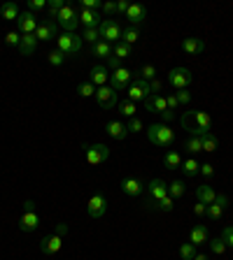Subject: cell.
<instances>
[{
    "label": "cell",
    "instance_id": "1",
    "mask_svg": "<svg viewBox=\"0 0 233 260\" xmlns=\"http://www.w3.org/2000/svg\"><path fill=\"white\" fill-rule=\"evenodd\" d=\"M147 137L154 146H161V149H168L173 142H175V133L173 128H168L166 123H152L147 128Z\"/></svg>",
    "mask_w": 233,
    "mask_h": 260
},
{
    "label": "cell",
    "instance_id": "2",
    "mask_svg": "<svg viewBox=\"0 0 233 260\" xmlns=\"http://www.w3.org/2000/svg\"><path fill=\"white\" fill-rule=\"evenodd\" d=\"M82 44H84V40L79 35H75V33H61L56 37V49L63 52L65 56H77L82 52Z\"/></svg>",
    "mask_w": 233,
    "mask_h": 260
},
{
    "label": "cell",
    "instance_id": "3",
    "mask_svg": "<svg viewBox=\"0 0 233 260\" xmlns=\"http://www.w3.org/2000/svg\"><path fill=\"white\" fill-rule=\"evenodd\" d=\"M38 225H40V214L35 209V202L26 200L23 202V214L19 219V230L21 232H33V230H38Z\"/></svg>",
    "mask_w": 233,
    "mask_h": 260
},
{
    "label": "cell",
    "instance_id": "4",
    "mask_svg": "<svg viewBox=\"0 0 233 260\" xmlns=\"http://www.w3.org/2000/svg\"><path fill=\"white\" fill-rule=\"evenodd\" d=\"M56 23H58L65 33H73L75 28L79 26V10H77L75 5H68V2H65V7L56 14Z\"/></svg>",
    "mask_w": 233,
    "mask_h": 260
},
{
    "label": "cell",
    "instance_id": "5",
    "mask_svg": "<svg viewBox=\"0 0 233 260\" xmlns=\"http://www.w3.org/2000/svg\"><path fill=\"white\" fill-rule=\"evenodd\" d=\"M149 95V82L140 79V77H133V82L128 84L126 88V100L131 103H145Z\"/></svg>",
    "mask_w": 233,
    "mask_h": 260
},
{
    "label": "cell",
    "instance_id": "6",
    "mask_svg": "<svg viewBox=\"0 0 233 260\" xmlns=\"http://www.w3.org/2000/svg\"><path fill=\"white\" fill-rule=\"evenodd\" d=\"M121 26L112 19H103L100 21V26H98V35H100V40L110 42V44H116V42H121Z\"/></svg>",
    "mask_w": 233,
    "mask_h": 260
},
{
    "label": "cell",
    "instance_id": "7",
    "mask_svg": "<svg viewBox=\"0 0 233 260\" xmlns=\"http://www.w3.org/2000/svg\"><path fill=\"white\" fill-rule=\"evenodd\" d=\"M168 84L175 91H184L191 86V72L187 68H173L168 72Z\"/></svg>",
    "mask_w": 233,
    "mask_h": 260
},
{
    "label": "cell",
    "instance_id": "8",
    "mask_svg": "<svg viewBox=\"0 0 233 260\" xmlns=\"http://www.w3.org/2000/svg\"><path fill=\"white\" fill-rule=\"evenodd\" d=\"M84 158L89 165H100L110 158V149L105 144H89L84 146Z\"/></svg>",
    "mask_w": 233,
    "mask_h": 260
},
{
    "label": "cell",
    "instance_id": "9",
    "mask_svg": "<svg viewBox=\"0 0 233 260\" xmlns=\"http://www.w3.org/2000/svg\"><path fill=\"white\" fill-rule=\"evenodd\" d=\"M133 82V72L128 70V68H119V70H112V74H110V86L115 88L116 93L119 91H126L128 88V84Z\"/></svg>",
    "mask_w": 233,
    "mask_h": 260
},
{
    "label": "cell",
    "instance_id": "10",
    "mask_svg": "<svg viewBox=\"0 0 233 260\" xmlns=\"http://www.w3.org/2000/svg\"><path fill=\"white\" fill-rule=\"evenodd\" d=\"M94 98H96V103L100 104L103 109H112V107H116V103H119V100H116V91L110 86V84H107V86H100V88H96Z\"/></svg>",
    "mask_w": 233,
    "mask_h": 260
},
{
    "label": "cell",
    "instance_id": "11",
    "mask_svg": "<svg viewBox=\"0 0 233 260\" xmlns=\"http://www.w3.org/2000/svg\"><path fill=\"white\" fill-rule=\"evenodd\" d=\"M38 26H40V21H38V17L33 12H21L19 19H17V31L21 35H35Z\"/></svg>",
    "mask_w": 233,
    "mask_h": 260
},
{
    "label": "cell",
    "instance_id": "12",
    "mask_svg": "<svg viewBox=\"0 0 233 260\" xmlns=\"http://www.w3.org/2000/svg\"><path fill=\"white\" fill-rule=\"evenodd\" d=\"M86 211H89V216H91V219H103V216H105V211H107V198L105 195H100V193L91 195L89 202H86Z\"/></svg>",
    "mask_w": 233,
    "mask_h": 260
},
{
    "label": "cell",
    "instance_id": "13",
    "mask_svg": "<svg viewBox=\"0 0 233 260\" xmlns=\"http://www.w3.org/2000/svg\"><path fill=\"white\" fill-rule=\"evenodd\" d=\"M35 37L38 42H49V40H56L58 37V23L54 19H44L40 26H38V31H35Z\"/></svg>",
    "mask_w": 233,
    "mask_h": 260
},
{
    "label": "cell",
    "instance_id": "14",
    "mask_svg": "<svg viewBox=\"0 0 233 260\" xmlns=\"http://www.w3.org/2000/svg\"><path fill=\"white\" fill-rule=\"evenodd\" d=\"M147 193H149V198H152V205H154V202H159L161 198L168 195V184L163 179H152L147 186Z\"/></svg>",
    "mask_w": 233,
    "mask_h": 260
},
{
    "label": "cell",
    "instance_id": "15",
    "mask_svg": "<svg viewBox=\"0 0 233 260\" xmlns=\"http://www.w3.org/2000/svg\"><path fill=\"white\" fill-rule=\"evenodd\" d=\"M121 191L126 193L128 198H138V195H142L145 186H142V181L138 177H126L121 179Z\"/></svg>",
    "mask_w": 233,
    "mask_h": 260
},
{
    "label": "cell",
    "instance_id": "16",
    "mask_svg": "<svg viewBox=\"0 0 233 260\" xmlns=\"http://www.w3.org/2000/svg\"><path fill=\"white\" fill-rule=\"evenodd\" d=\"M189 242L194 244V246H203V244H208V242H210V232H208V228H205L203 223H196V225H191Z\"/></svg>",
    "mask_w": 233,
    "mask_h": 260
},
{
    "label": "cell",
    "instance_id": "17",
    "mask_svg": "<svg viewBox=\"0 0 233 260\" xmlns=\"http://www.w3.org/2000/svg\"><path fill=\"white\" fill-rule=\"evenodd\" d=\"M63 246V240H61V235H49V237H44L40 242V251L47 253V256H56L58 251Z\"/></svg>",
    "mask_w": 233,
    "mask_h": 260
},
{
    "label": "cell",
    "instance_id": "18",
    "mask_svg": "<svg viewBox=\"0 0 233 260\" xmlns=\"http://www.w3.org/2000/svg\"><path fill=\"white\" fill-rule=\"evenodd\" d=\"M105 133L112 137V139L121 142V139H126L128 128H126V123H121V121H107V123H105Z\"/></svg>",
    "mask_w": 233,
    "mask_h": 260
},
{
    "label": "cell",
    "instance_id": "19",
    "mask_svg": "<svg viewBox=\"0 0 233 260\" xmlns=\"http://www.w3.org/2000/svg\"><path fill=\"white\" fill-rule=\"evenodd\" d=\"M145 107H147V112H156V114H163L166 109H168V104H166V95H154L149 93L147 100H145Z\"/></svg>",
    "mask_w": 233,
    "mask_h": 260
},
{
    "label": "cell",
    "instance_id": "20",
    "mask_svg": "<svg viewBox=\"0 0 233 260\" xmlns=\"http://www.w3.org/2000/svg\"><path fill=\"white\" fill-rule=\"evenodd\" d=\"M126 19L133 23V28H136L138 23H142V21L147 19V10H145V5H138V2H136V5H131L128 12H126Z\"/></svg>",
    "mask_w": 233,
    "mask_h": 260
},
{
    "label": "cell",
    "instance_id": "21",
    "mask_svg": "<svg viewBox=\"0 0 233 260\" xmlns=\"http://www.w3.org/2000/svg\"><path fill=\"white\" fill-rule=\"evenodd\" d=\"M79 23L84 28H98L100 26V14L96 10H79Z\"/></svg>",
    "mask_w": 233,
    "mask_h": 260
},
{
    "label": "cell",
    "instance_id": "22",
    "mask_svg": "<svg viewBox=\"0 0 233 260\" xmlns=\"http://www.w3.org/2000/svg\"><path fill=\"white\" fill-rule=\"evenodd\" d=\"M182 52L184 53H203L205 52V42L201 40V37H184V42H182Z\"/></svg>",
    "mask_w": 233,
    "mask_h": 260
},
{
    "label": "cell",
    "instance_id": "23",
    "mask_svg": "<svg viewBox=\"0 0 233 260\" xmlns=\"http://www.w3.org/2000/svg\"><path fill=\"white\" fill-rule=\"evenodd\" d=\"M107 82H110V74H107L105 65H96V68H91V84H94L96 88L107 86Z\"/></svg>",
    "mask_w": 233,
    "mask_h": 260
},
{
    "label": "cell",
    "instance_id": "24",
    "mask_svg": "<svg viewBox=\"0 0 233 260\" xmlns=\"http://www.w3.org/2000/svg\"><path fill=\"white\" fill-rule=\"evenodd\" d=\"M196 200L203 202V205H212L217 200V191L212 186H208V184H201V186L196 188Z\"/></svg>",
    "mask_w": 233,
    "mask_h": 260
},
{
    "label": "cell",
    "instance_id": "25",
    "mask_svg": "<svg viewBox=\"0 0 233 260\" xmlns=\"http://www.w3.org/2000/svg\"><path fill=\"white\" fill-rule=\"evenodd\" d=\"M35 49H38V37L35 35H21V42H19L21 56H33Z\"/></svg>",
    "mask_w": 233,
    "mask_h": 260
},
{
    "label": "cell",
    "instance_id": "26",
    "mask_svg": "<svg viewBox=\"0 0 233 260\" xmlns=\"http://www.w3.org/2000/svg\"><path fill=\"white\" fill-rule=\"evenodd\" d=\"M19 14H21V10H19L17 2H5V5L0 7V17H2L5 21H17L19 19Z\"/></svg>",
    "mask_w": 233,
    "mask_h": 260
},
{
    "label": "cell",
    "instance_id": "27",
    "mask_svg": "<svg viewBox=\"0 0 233 260\" xmlns=\"http://www.w3.org/2000/svg\"><path fill=\"white\" fill-rule=\"evenodd\" d=\"M91 53L98 56V58H110L112 56V44L105 40H98L96 44H91Z\"/></svg>",
    "mask_w": 233,
    "mask_h": 260
},
{
    "label": "cell",
    "instance_id": "28",
    "mask_svg": "<svg viewBox=\"0 0 233 260\" xmlns=\"http://www.w3.org/2000/svg\"><path fill=\"white\" fill-rule=\"evenodd\" d=\"M180 170L184 172V174H187V177H196V174L201 172V163L191 156V158H187V160H182V167H180Z\"/></svg>",
    "mask_w": 233,
    "mask_h": 260
},
{
    "label": "cell",
    "instance_id": "29",
    "mask_svg": "<svg viewBox=\"0 0 233 260\" xmlns=\"http://www.w3.org/2000/svg\"><path fill=\"white\" fill-rule=\"evenodd\" d=\"M210 116L205 114V112H198V109H194V128H201V130H210ZM191 128V130H194Z\"/></svg>",
    "mask_w": 233,
    "mask_h": 260
},
{
    "label": "cell",
    "instance_id": "30",
    "mask_svg": "<svg viewBox=\"0 0 233 260\" xmlns=\"http://www.w3.org/2000/svg\"><path fill=\"white\" fill-rule=\"evenodd\" d=\"M116 112H119L121 116H128V119H133L138 109H136V103H131V100H119V103H116Z\"/></svg>",
    "mask_w": 233,
    "mask_h": 260
},
{
    "label": "cell",
    "instance_id": "31",
    "mask_svg": "<svg viewBox=\"0 0 233 260\" xmlns=\"http://www.w3.org/2000/svg\"><path fill=\"white\" fill-rule=\"evenodd\" d=\"M163 165L168 167V170H180L182 167V156L177 151H168L166 156H163Z\"/></svg>",
    "mask_w": 233,
    "mask_h": 260
},
{
    "label": "cell",
    "instance_id": "32",
    "mask_svg": "<svg viewBox=\"0 0 233 260\" xmlns=\"http://www.w3.org/2000/svg\"><path fill=\"white\" fill-rule=\"evenodd\" d=\"M112 56H116L119 61H126L131 56V47L124 44V42H116V44H112Z\"/></svg>",
    "mask_w": 233,
    "mask_h": 260
},
{
    "label": "cell",
    "instance_id": "33",
    "mask_svg": "<svg viewBox=\"0 0 233 260\" xmlns=\"http://www.w3.org/2000/svg\"><path fill=\"white\" fill-rule=\"evenodd\" d=\"M187 193V186H184V181H173V184H168V195L173 200H177L182 198Z\"/></svg>",
    "mask_w": 233,
    "mask_h": 260
},
{
    "label": "cell",
    "instance_id": "34",
    "mask_svg": "<svg viewBox=\"0 0 233 260\" xmlns=\"http://www.w3.org/2000/svg\"><path fill=\"white\" fill-rule=\"evenodd\" d=\"M138 40H140V33H138V28H133V26L121 33V42H124V44H128V47H133Z\"/></svg>",
    "mask_w": 233,
    "mask_h": 260
},
{
    "label": "cell",
    "instance_id": "35",
    "mask_svg": "<svg viewBox=\"0 0 233 260\" xmlns=\"http://www.w3.org/2000/svg\"><path fill=\"white\" fill-rule=\"evenodd\" d=\"M138 77L145 79V82H152V79H156V68H154L152 63H145V65L138 70Z\"/></svg>",
    "mask_w": 233,
    "mask_h": 260
},
{
    "label": "cell",
    "instance_id": "36",
    "mask_svg": "<svg viewBox=\"0 0 233 260\" xmlns=\"http://www.w3.org/2000/svg\"><path fill=\"white\" fill-rule=\"evenodd\" d=\"M187 151H189L191 156H194V154H198V151H203V137L189 135V139H187Z\"/></svg>",
    "mask_w": 233,
    "mask_h": 260
},
{
    "label": "cell",
    "instance_id": "37",
    "mask_svg": "<svg viewBox=\"0 0 233 260\" xmlns=\"http://www.w3.org/2000/svg\"><path fill=\"white\" fill-rule=\"evenodd\" d=\"M194 256H196V246L191 244V242H184L180 246V258L182 260H194Z\"/></svg>",
    "mask_w": 233,
    "mask_h": 260
},
{
    "label": "cell",
    "instance_id": "38",
    "mask_svg": "<svg viewBox=\"0 0 233 260\" xmlns=\"http://www.w3.org/2000/svg\"><path fill=\"white\" fill-rule=\"evenodd\" d=\"M217 146H219V139L212 135H205L203 137V151H208V154H212V151H217Z\"/></svg>",
    "mask_w": 233,
    "mask_h": 260
},
{
    "label": "cell",
    "instance_id": "39",
    "mask_svg": "<svg viewBox=\"0 0 233 260\" xmlns=\"http://www.w3.org/2000/svg\"><path fill=\"white\" fill-rule=\"evenodd\" d=\"M224 214V207H219L217 202H212V205H208V211H205V216L210 221H219Z\"/></svg>",
    "mask_w": 233,
    "mask_h": 260
},
{
    "label": "cell",
    "instance_id": "40",
    "mask_svg": "<svg viewBox=\"0 0 233 260\" xmlns=\"http://www.w3.org/2000/svg\"><path fill=\"white\" fill-rule=\"evenodd\" d=\"M47 61H49V65H54V68H58V65H63L65 53H63V52H58V49H54V52L47 53Z\"/></svg>",
    "mask_w": 233,
    "mask_h": 260
},
{
    "label": "cell",
    "instance_id": "41",
    "mask_svg": "<svg viewBox=\"0 0 233 260\" xmlns=\"http://www.w3.org/2000/svg\"><path fill=\"white\" fill-rule=\"evenodd\" d=\"M63 7H65V0H49V2H47V12H49L52 19H56V14L63 10Z\"/></svg>",
    "mask_w": 233,
    "mask_h": 260
},
{
    "label": "cell",
    "instance_id": "42",
    "mask_svg": "<svg viewBox=\"0 0 233 260\" xmlns=\"http://www.w3.org/2000/svg\"><path fill=\"white\" fill-rule=\"evenodd\" d=\"M77 93L82 95V98H94V95H96V86L91 82H84V84H79V86H77Z\"/></svg>",
    "mask_w": 233,
    "mask_h": 260
},
{
    "label": "cell",
    "instance_id": "43",
    "mask_svg": "<svg viewBox=\"0 0 233 260\" xmlns=\"http://www.w3.org/2000/svg\"><path fill=\"white\" fill-rule=\"evenodd\" d=\"M173 202H175V200L170 198V195H166V198H161L159 202H154V209H159V211H173V207H175Z\"/></svg>",
    "mask_w": 233,
    "mask_h": 260
},
{
    "label": "cell",
    "instance_id": "44",
    "mask_svg": "<svg viewBox=\"0 0 233 260\" xmlns=\"http://www.w3.org/2000/svg\"><path fill=\"white\" fill-rule=\"evenodd\" d=\"M208 244H210V251L214 253V256H224V251H226V244H224L222 237H219V240H210Z\"/></svg>",
    "mask_w": 233,
    "mask_h": 260
},
{
    "label": "cell",
    "instance_id": "45",
    "mask_svg": "<svg viewBox=\"0 0 233 260\" xmlns=\"http://www.w3.org/2000/svg\"><path fill=\"white\" fill-rule=\"evenodd\" d=\"M82 40H84V42H91V44H96V42L100 40V35H98V28H84V33H82Z\"/></svg>",
    "mask_w": 233,
    "mask_h": 260
},
{
    "label": "cell",
    "instance_id": "46",
    "mask_svg": "<svg viewBox=\"0 0 233 260\" xmlns=\"http://www.w3.org/2000/svg\"><path fill=\"white\" fill-rule=\"evenodd\" d=\"M19 42H21V33L19 31H10L5 35V44H10V47H19Z\"/></svg>",
    "mask_w": 233,
    "mask_h": 260
},
{
    "label": "cell",
    "instance_id": "47",
    "mask_svg": "<svg viewBox=\"0 0 233 260\" xmlns=\"http://www.w3.org/2000/svg\"><path fill=\"white\" fill-rule=\"evenodd\" d=\"M103 7V2L100 0H79V10H100Z\"/></svg>",
    "mask_w": 233,
    "mask_h": 260
},
{
    "label": "cell",
    "instance_id": "48",
    "mask_svg": "<svg viewBox=\"0 0 233 260\" xmlns=\"http://www.w3.org/2000/svg\"><path fill=\"white\" fill-rule=\"evenodd\" d=\"M126 128H128V135H131V133L136 135V133H140V130H142V121H140L138 116H133V119H128Z\"/></svg>",
    "mask_w": 233,
    "mask_h": 260
},
{
    "label": "cell",
    "instance_id": "49",
    "mask_svg": "<svg viewBox=\"0 0 233 260\" xmlns=\"http://www.w3.org/2000/svg\"><path fill=\"white\" fill-rule=\"evenodd\" d=\"M40 10H47V0H31L28 2V12H40Z\"/></svg>",
    "mask_w": 233,
    "mask_h": 260
},
{
    "label": "cell",
    "instance_id": "50",
    "mask_svg": "<svg viewBox=\"0 0 233 260\" xmlns=\"http://www.w3.org/2000/svg\"><path fill=\"white\" fill-rule=\"evenodd\" d=\"M222 240H224V244H226V246H231V249H233V225H226V228H224Z\"/></svg>",
    "mask_w": 233,
    "mask_h": 260
},
{
    "label": "cell",
    "instance_id": "51",
    "mask_svg": "<svg viewBox=\"0 0 233 260\" xmlns=\"http://www.w3.org/2000/svg\"><path fill=\"white\" fill-rule=\"evenodd\" d=\"M177 103L180 104H189L191 103V93H189V88H184V91H177Z\"/></svg>",
    "mask_w": 233,
    "mask_h": 260
},
{
    "label": "cell",
    "instance_id": "52",
    "mask_svg": "<svg viewBox=\"0 0 233 260\" xmlns=\"http://www.w3.org/2000/svg\"><path fill=\"white\" fill-rule=\"evenodd\" d=\"M205 211H208V205H203V202H198V200H196V205H194V216L203 219V216H205Z\"/></svg>",
    "mask_w": 233,
    "mask_h": 260
},
{
    "label": "cell",
    "instance_id": "53",
    "mask_svg": "<svg viewBox=\"0 0 233 260\" xmlns=\"http://www.w3.org/2000/svg\"><path fill=\"white\" fill-rule=\"evenodd\" d=\"M161 88H163V82H161V79H152V82H149V93L159 95Z\"/></svg>",
    "mask_w": 233,
    "mask_h": 260
},
{
    "label": "cell",
    "instance_id": "54",
    "mask_svg": "<svg viewBox=\"0 0 233 260\" xmlns=\"http://www.w3.org/2000/svg\"><path fill=\"white\" fill-rule=\"evenodd\" d=\"M166 104H168V109H170V112H175V109L180 107V103H177V95H175V93L166 95Z\"/></svg>",
    "mask_w": 233,
    "mask_h": 260
},
{
    "label": "cell",
    "instance_id": "55",
    "mask_svg": "<svg viewBox=\"0 0 233 260\" xmlns=\"http://www.w3.org/2000/svg\"><path fill=\"white\" fill-rule=\"evenodd\" d=\"M201 174H203V177L210 179L212 174H214V167H212L210 163H203V165H201Z\"/></svg>",
    "mask_w": 233,
    "mask_h": 260
},
{
    "label": "cell",
    "instance_id": "56",
    "mask_svg": "<svg viewBox=\"0 0 233 260\" xmlns=\"http://www.w3.org/2000/svg\"><path fill=\"white\" fill-rule=\"evenodd\" d=\"M128 7H131V2L128 0H116V12H121V14H126Z\"/></svg>",
    "mask_w": 233,
    "mask_h": 260
},
{
    "label": "cell",
    "instance_id": "57",
    "mask_svg": "<svg viewBox=\"0 0 233 260\" xmlns=\"http://www.w3.org/2000/svg\"><path fill=\"white\" fill-rule=\"evenodd\" d=\"M121 63H124V61H119L116 56H110V58H107V65H110L112 70H119V68H121Z\"/></svg>",
    "mask_w": 233,
    "mask_h": 260
},
{
    "label": "cell",
    "instance_id": "58",
    "mask_svg": "<svg viewBox=\"0 0 233 260\" xmlns=\"http://www.w3.org/2000/svg\"><path fill=\"white\" fill-rule=\"evenodd\" d=\"M100 10L105 12V14H115L116 12V2H103V7Z\"/></svg>",
    "mask_w": 233,
    "mask_h": 260
},
{
    "label": "cell",
    "instance_id": "59",
    "mask_svg": "<svg viewBox=\"0 0 233 260\" xmlns=\"http://www.w3.org/2000/svg\"><path fill=\"white\" fill-rule=\"evenodd\" d=\"M214 202H217L219 207H226V205H229V198H226L224 193H217V200H214Z\"/></svg>",
    "mask_w": 233,
    "mask_h": 260
},
{
    "label": "cell",
    "instance_id": "60",
    "mask_svg": "<svg viewBox=\"0 0 233 260\" xmlns=\"http://www.w3.org/2000/svg\"><path fill=\"white\" fill-rule=\"evenodd\" d=\"M65 232H68V225H65V223H58V225H56V232H54V235H61V237H63Z\"/></svg>",
    "mask_w": 233,
    "mask_h": 260
},
{
    "label": "cell",
    "instance_id": "61",
    "mask_svg": "<svg viewBox=\"0 0 233 260\" xmlns=\"http://www.w3.org/2000/svg\"><path fill=\"white\" fill-rule=\"evenodd\" d=\"M173 116H175V112H170V109H166V112L161 114V119H163V123H168V121H173Z\"/></svg>",
    "mask_w": 233,
    "mask_h": 260
},
{
    "label": "cell",
    "instance_id": "62",
    "mask_svg": "<svg viewBox=\"0 0 233 260\" xmlns=\"http://www.w3.org/2000/svg\"><path fill=\"white\" fill-rule=\"evenodd\" d=\"M194 260H208V256H205V253H196V256H194Z\"/></svg>",
    "mask_w": 233,
    "mask_h": 260
},
{
    "label": "cell",
    "instance_id": "63",
    "mask_svg": "<svg viewBox=\"0 0 233 260\" xmlns=\"http://www.w3.org/2000/svg\"><path fill=\"white\" fill-rule=\"evenodd\" d=\"M231 225H233V223H231Z\"/></svg>",
    "mask_w": 233,
    "mask_h": 260
}]
</instances>
